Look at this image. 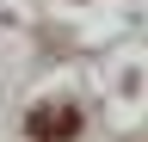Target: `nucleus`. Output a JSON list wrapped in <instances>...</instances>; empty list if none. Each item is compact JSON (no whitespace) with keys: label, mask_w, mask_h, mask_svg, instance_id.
I'll return each mask as SVG.
<instances>
[{"label":"nucleus","mask_w":148,"mask_h":142,"mask_svg":"<svg viewBox=\"0 0 148 142\" xmlns=\"http://www.w3.org/2000/svg\"><path fill=\"white\" fill-rule=\"evenodd\" d=\"M25 130H31V136H43V142H68V136H80V105L49 99V105H37V111L25 117Z\"/></svg>","instance_id":"obj_1"}]
</instances>
